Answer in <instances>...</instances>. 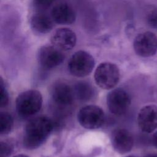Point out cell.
<instances>
[{"label":"cell","mask_w":157,"mask_h":157,"mask_svg":"<svg viewBox=\"0 0 157 157\" xmlns=\"http://www.w3.org/2000/svg\"><path fill=\"white\" fill-rule=\"evenodd\" d=\"M54 126L53 121L45 116L31 120L25 129L23 145L28 149H35L47 139Z\"/></svg>","instance_id":"cell-1"},{"label":"cell","mask_w":157,"mask_h":157,"mask_svg":"<svg viewBox=\"0 0 157 157\" xmlns=\"http://www.w3.org/2000/svg\"><path fill=\"white\" fill-rule=\"evenodd\" d=\"M42 104V97L37 90H30L21 93L16 99V109L22 117H29L36 113Z\"/></svg>","instance_id":"cell-2"},{"label":"cell","mask_w":157,"mask_h":157,"mask_svg":"<svg viewBox=\"0 0 157 157\" xmlns=\"http://www.w3.org/2000/svg\"><path fill=\"white\" fill-rule=\"evenodd\" d=\"M120 79V70L118 66L112 63H101L94 72L96 84L102 89L109 90L114 87Z\"/></svg>","instance_id":"cell-3"},{"label":"cell","mask_w":157,"mask_h":157,"mask_svg":"<svg viewBox=\"0 0 157 157\" xmlns=\"http://www.w3.org/2000/svg\"><path fill=\"white\" fill-rule=\"evenodd\" d=\"M94 66V59L88 52L80 50L74 53L68 62L70 73L77 77H85L90 74Z\"/></svg>","instance_id":"cell-4"},{"label":"cell","mask_w":157,"mask_h":157,"mask_svg":"<svg viewBox=\"0 0 157 157\" xmlns=\"http://www.w3.org/2000/svg\"><path fill=\"white\" fill-rule=\"evenodd\" d=\"M77 119L85 128L93 129L100 128L104 121V113L99 107L93 105L82 107L78 112Z\"/></svg>","instance_id":"cell-5"},{"label":"cell","mask_w":157,"mask_h":157,"mask_svg":"<svg viewBox=\"0 0 157 157\" xmlns=\"http://www.w3.org/2000/svg\"><path fill=\"white\" fill-rule=\"evenodd\" d=\"M133 47L136 53L141 57L153 56L157 51V37L152 32L142 33L134 39Z\"/></svg>","instance_id":"cell-6"},{"label":"cell","mask_w":157,"mask_h":157,"mask_svg":"<svg viewBox=\"0 0 157 157\" xmlns=\"http://www.w3.org/2000/svg\"><path fill=\"white\" fill-rule=\"evenodd\" d=\"M131 104L129 94L122 88H116L109 93L107 104L110 112L115 115L124 113Z\"/></svg>","instance_id":"cell-7"},{"label":"cell","mask_w":157,"mask_h":157,"mask_svg":"<svg viewBox=\"0 0 157 157\" xmlns=\"http://www.w3.org/2000/svg\"><path fill=\"white\" fill-rule=\"evenodd\" d=\"M64 59L62 50L52 45H44L40 48L37 53L39 64L45 69H52L59 66Z\"/></svg>","instance_id":"cell-8"},{"label":"cell","mask_w":157,"mask_h":157,"mask_svg":"<svg viewBox=\"0 0 157 157\" xmlns=\"http://www.w3.org/2000/svg\"><path fill=\"white\" fill-rule=\"evenodd\" d=\"M139 128L144 132L151 133L157 129V106L147 105L143 107L137 115Z\"/></svg>","instance_id":"cell-9"},{"label":"cell","mask_w":157,"mask_h":157,"mask_svg":"<svg viewBox=\"0 0 157 157\" xmlns=\"http://www.w3.org/2000/svg\"><path fill=\"white\" fill-rule=\"evenodd\" d=\"M50 39L52 45L62 51L71 50L77 42L75 33L67 28H60L55 30Z\"/></svg>","instance_id":"cell-10"},{"label":"cell","mask_w":157,"mask_h":157,"mask_svg":"<svg viewBox=\"0 0 157 157\" xmlns=\"http://www.w3.org/2000/svg\"><path fill=\"white\" fill-rule=\"evenodd\" d=\"M112 145L114 150L121 154L130 151L134 145L132 134L125 129H115L111 136Z\"/></svg>","instance_id":"cell-11"},{"label":"cell","mask_w":157,"mask_h":157,"mask_svg":"<svg viewBox=\"0 0 157 157\" xmlns=\"http://www.w3.org/2000/svg\"><path fill=\"white\" fill-rule=\"evenodd\" d=\"M53 20L60 25H70L76 19V13L73 7L67 2L56 4L51 11Z\"/></svg>","instance_id":"cell-12"},{"label":"cell","mask_w":157,"mask_h":157,"mask_svg":"<svg viewBox=\"0 0 157 157\" xmlns=\"http://www.w3.org/2000/svg\"><path fill=\"white\" fill-rule=\"evenodd\" d=\"M74 96V90L66 83L57 82L52 88V98L58 106L66 107L71 105Z\"/></svg>","instance_id":"cell-13"},{"label":"cell","mask_w":157,"mask_h":157,"mask_svg":"<svg viewBox=\"0 0 157 157\" xmlns=\"http://www.w3.org/2000/svg\"><path fill=\"white\" fill-rule=\"evenodd\" d=\"M30 25L36 33L47 34L53 29V20L47 14L39 12L31 17Z\"/></svg>","instance_id":"cell-14"},{"label":"cell","mask_w":157,"mask_h":157,"mask_svg":"<svg viewBox=\"0 0 157 157\" xmlns=\"http://www.w3.org/2000/svg\"><path fill=\"white\" fill-rule=\"evenodd\" d=\"M74 93L77 98L82 101L90 100L94 95L92 86L86 82H78L74 88Z\"/></svg>","instance_id":"cell-15"},{"label":"cell","mask_w":157,"mask_h":157,"mask_svg":"<svg viewBox=\"0 0 157 157\" xmlns=\"http://www.w3.org/2000/svg\"><path fill=\"white\" fill-rule=\"evenodd\" d=\"M13 120L10 114L6 112L0 113V133L7 134L10 132L13 128Z\"/></svg>","instance_id":"cell-16"},{"label":"cell","mask_w":157,"mask_h":157,"mask_svg":"<svg viewBox=\"0 0 157 157\" xmlns=\"http://www.w3.org/2000/svg\"><path fill=\"white\" fill-rule=\"evenodd\" d=\"M56 0H33V5L39 12H43L48 9Z\"/></svg>","instance_id":"cell-17"},{"label":"cell","mask_w":157,"mask_h":157,"mask_svg":"<svg viewBox=\"0 0 157 157\" xmlns=\"http://www.w3.org/2000/svg\"><path fill=\"white\" fill-rule=\"evenodd\" d=\"M0 91H1L0 105L1 107H6L8 104L9 95L2 78H1V80H0Z\"/></svg>","instance_id":"cell-18"},{"label":"cell","mask_w":157,"mask_h":157,"mask_svg":"<svg viewBox=\"0 0 157 157\" xmlns=\"http://www.w3.org/2000/svg\"><path fill=\"white\" fill-rule=\"evenodd\" d=\"M13 150L12 145L7 141L1 142V157H8Z\"/></svg>","instance_id":"cell-19"},{"label":"cell","mask_w":157,"mask_h":157,"mask_svg":"<svg viewBox=\"0 0 157 157\" xmlns=\"http://www.w3.org/2000/svg\"><path fill=\"white\" fill-rule=\"evenodd\" d=\"M147 22L150 26L157 28V10H153L148 14Z\"/></svg>","instance_id":"cell-20"},{"label":"cell","mask_w":157,"mask_h":157,"mask_svg":"<svg viewBox=\"0 0 157 157\" xmlns=\"http://www.w3.org/2000/svg\"><path fill=\"white\" fill-rule=\"evenodd\" d=\"M152 141L153 145L157 148V131L154 133L152 137Z\"/></svg>","instance_id":"cell-21"},{"label":"cell","mask_w":157,"mask_h":157,"mask_svg":"<svg viewBox=\"0 0 157 157\" xmlns=\"http://www.w3.org/2000/svg\"><path fill=\"white\" fill-rule=\"evenodd\" d=\"M145 157H157V153H151L147 155Z\"/></svg>","instance_id":"cell-22"},{"label":"cell","mask_w":157,"mask_h":157,"mask_svg":"<svg viewBox=\"0 0 157 157\" xmlns=\"http://www.w3.org/2000/svg\"><path fill=\"white\" fill-rule=\"evenodd\" d=\"M14 157H28V156H26V155H25L21 154V155H17L15 156Z\"/></svg>","instance_id":"cell-23"},{"label":"cell","mask_w":157,"mask_h":157,"mask_svg":"<svg viewBox=\"0 0 157 157\" xmlns=\"http://www.w3.org/2000/svg\"><path fill=\"white\" fill-rule=\"evenodd\" d=\"M126 157H136V156H126Z\"/></svg>","instance_id":"cell-24"}]
</instances>
